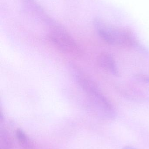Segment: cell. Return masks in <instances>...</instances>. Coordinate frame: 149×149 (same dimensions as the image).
Instances as JSON below:
<instances>
[{
  "instance_id": "1",
  "label": "cell",
  "mask_w": 149,
  "mask_h": 149,
  "mask_svg": "<svg viewBox=\"0 0 149 149\" xmlns=\"http://www.w3.org/2000/svg\"><path fill=\"white\" fill-rule=\"evenodd\" d=\"M94 23L99 36L108 44L127 48L140 46L133 32L127 29L115 26L99 18H96Z\"/></svg>"
},
{
  "instance_id": "4",
  "label": "cell",
  "mask_w": 149,
  "mask_h": 149,
  "mask_svg": "<svg viewBox=\"0 0 149 149\" xmlns=\"http://www.w3.org/2000/svg\"><path fill=\"white\" fill-rule=\"evenodd\" d=\"M97 63L100 68L114 76L120 75L114 58L110 53L103 52L98 56Z\"/></svg>"
},
{
  "instance_id": "2",
  "label": "cell",
  "mask_w": 149,
  "mask_h": 149,
  "mask_svg": "<svg viewBox=\"0 0 149 149\" xmlns=\"http://www.w3.org/2000/svg\"><path fill=\"white\" fill-rule=\"evenodd\" d=\"M51 25L52 30L49 38L55 47L66 54L75 56H80L82 54L81 49L66 31L56 24L54 22Z\"/></svg>"
},
{
  "instance_id": "3",
  "label": "cell",
  "mask_w": 149,
  "mask_h": 149,
  "mask_svg": "<svg viewBox=\"0 0 149 149\" xmlns=\"http://www.w3.org/2000/svg\"><path fill=\"white\" fill-rule=\"evenodd\" d=\"M73 72L76 81L88 96L94 107H100L107 102L108 100L104 96L94 81L78 69H74Z\"/></svg>"
},
{
  "instance_id": "7",
  "label": "cell",
  "mask_w": 149,
  "mask_h": 149,
  "mask_svg": "<svg viewBox=\"0 0 149 149\" xmlns=\"http://www.w3.org/2000/svg\"><path fill=\"white\" fill-rule=\"evenodd\" d=\"M124 149H135L133 148H130V147H126Z\"/></svg>"
},
{
  "instance_id": "5",
  "label": "cell",
  "mask_w": 149,
  "mask_h": 149,
  "mask_svg": "<svg viewBox=\"0 0 149 149\" xmlns=\"http://www.w3.org/2000/svg\"><path fill=\"white\" fill-rule=\"evenodd\" d=\"M16 136L20 143L24 146L28 144V138L24 132L21 129H17L16 131Z\"/></svg>"
},
{
  "instance_id": "6",
  "label": "cell",
  "mask_w": 149,
  "mask_h": 149,
  "mask_svg": "<svg viewBox=\"0 0 149 149\" xmlns=\"http://www.w3.org/2000/svg\"><path fill=\"white\" fill-rule=\"evenodd\" d=\"M136 78L140 81L149 83V76L140 74V75H136Z\"/></svg>"
}]
</instances>
